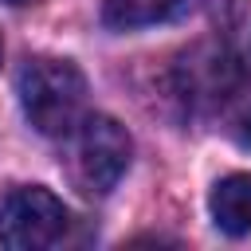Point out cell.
I'll list each match as a JSON object with an SVG mask.
<instances>
[{
	"mask_svg": "<svg viewBox=\"0 0 251 251\" xmlns=\"http://www.w3.org/2000/svg\"><path fill=\"white\" fill-rule=\"evenodd\" d=\"M208 212L224 235H231V239L251 235V173H231V176L216 180V188L208 196Z\"/></svg>",
	"mask_w": 251,
	"mask_h": 251,
	"instance_id": "obj_4",
	"label": "cell"
},
{
	"mask_svg": "<svg viewBox=\"0 0 251 251\" xmlns=\"http://www.w3.org/2000/svg\"><path fill=\"white\" fill-rule=\"evenodd\" d=\"M4 4H12V8H24V4H35V0H4Z\"/></svg>",
	"mask_w": 251,
	"mask_h": 251,
	"instance_id": "obj_6",
	"label": "cell"
},
{
	"mask_svg": "<svg viewBox=\"0 0 251 251\" xmlns=\"http://www.w3.org/2000/svg\"><path fill=\"white\" fill-rule=\"evenodd\" d=\"M192 8H196V0H106L102 20L114 31H137V27H157V24L180 20Z\"/></svg>",
	"mask_w": 251,
	"mask_h": 251,
	"instance_id": "obj_5",
	"label": "cell"
},
{
	"mask_svg": "<svg viewBox=\"0 0 251 251\" xmlns=\"http://www.w3.org/2000/svg\"><path fill=\"white\" fill-rule=\"evenodd\" d=\"M16 90L24 118L43 137H67L86 118V78L71 59H27Z\"/></svg>",
	"mask_w": 251,
	"mask_h": 251,
	"instance_id": "obj_1",
	"label": "cell"
},
{
	"mask_svg": "<svg viewBox=\"0 0 251 251\" xmlns=\"http://www.w3.org/2000/svg\"><path fill=\"white\" fill-rule=\"evenodd\" d=\"M67 173L78 192L86 196H106L129 169L133 141L126 126H118L106 114H86L71 133H67Z\"/></svg>",
	"mask_w": 251,
	"mask_h": 251,
	"instance_id": "obj_2",
	"label": "cell"
},
{
	"mask_svg": "<svg viewBox=\"0 0 251 251\" xmlns=\"http://www.w3.org/2000/svg\"><path fill=\"white\" fill-rule=\"evenodd\" d=\"M0 55H4V47H0Z\"/></svg>",
	"mask_w": 251,
	"mask_h": 251,
	"instance_id": "obj_7",
	"label": "cell"
},
{
	"mask_svg": "<svg viewBox=\"0 0 251 251\" xmlns=\"http://www.w3.org/2000/svg\"><path fill=\"white\" fill-rule=\"evenodd\" d=\"M67 231V208L51 188L24 184L12 188L0 204V243L8 251H43L55 247Z\"/></svg>",
	"mask_w": 251,
	"mask_h": 251,
	"instance_id": "obj_3",
	"label": "cell"
}]
</instances>
